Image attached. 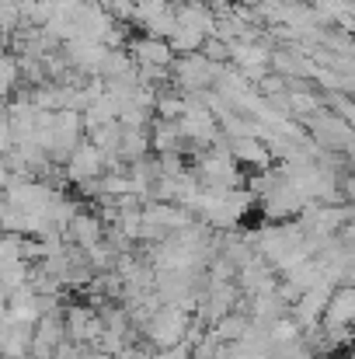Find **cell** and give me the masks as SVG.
Masks as SVG:
<instances>
[{
  "label": "cell",
  "mask_w": 355,
  "mask_h": 359,
  "mask_svg": "<svg viewBox=\"0 0 355 359\" xmlns=\"http://www.w3.org/2000/svg\"><path fill=\"white\" fill-rule=\"evenodd\" d=\"M28 346H32V325H11L0 359H28Z\"/></svg>",
  "instance_id": "cell-13"
},
{
  "label": "cell",
  "mask_w": 355,
  "mask_h": 359,
  "mask_svg": "<svg viewBox=\"0 0 355 359\" xmlns=\"http://www.w3.org/2000/svg\"><path fill=\"white\" fill-rule=\"evenodd\" d=\"M181 147H185V140H181L174 119H160L153 126V133H150V150H157V154H181Z\"/></svg>",
  "instance_id": "cell-11"
},
{
  "label": "cell",
  "mask_w": 355,
  "mask_h": 359,
  "mask_svg": "<svg viewBox=\"0 0 355 359\" xmlns=\"http://www.w3.org/2000/svg\"><path fill=\"white\" fill-rule=\"evenodd\" d=\"M192 175L199 178L202 189H237L244 182L240 164H237L234 157L227 150H209V147L199 150V164H195Z\"/></svg>",
  "instance_id": "cell-3"
},
{
  "label": "cell",
  "mask_w": 355,
  "mask_h": 359,
  "mask_svg": "<svg viewBox=\"0 0 355 359\" xmlns=\"http://www.w3.org/2000/svg\"><path fill=\"white\" fill-rule=\"evenodd\" d=\"M21 81V70H18V56L11 53H0V98H7Z\"/></svg>",
  "instance_id": "cell-16"
},
{
  "label": "cell",
  "mask_w": 355,
  "mask_h": 359,
  "mask_svg": "<svg viewBox=\"0 0 355 359\" xmlns=\"http://www.w3.org/2000/svg\"><path fill=\"white\" fill-rule=\"evenodd\" d=\"M39 4H56V0H39Z\"/></svg>",
  "instance_id": "cell-22"
},
{
  "label": "cell",
  "mask_w": 355,
  "mask_h": 359,
  "mask_svg": "<svg viewBox=\"0 0 355 359\" xmlns=\"http://www.w3.org/2000/svg\"><path fill=\"white\" fill-rule=\"evenodd\" d=\"M227 154L234 157L237 164H244V168H268L272 164V157H268V147L258 140V136H230V143H227Z\"/></svg>",
  "instance_id": "cell-8"
},
{
  "label": "cell",
  "mask_w": 355,
  "mask_h": 359,
  "mask_svg": "<svg viewBox=\"0 0 355 359\" xmlns=\"http://www.w3.org/2000/svg\"><path fill=\"white\" fill-rule=\"evenodd\" d=\"M118 136H122V122L112 119V122H102V126H95V129H88V140L102 150V154H116L118 147Z\"/></svg>",
  "instance_id": "cell-14"
},
{
  "label": "cell",
  "mask_w": 355,
  "mask_h": 359,
  "mask_svg": "<svg viewBox=\"0 0 355 359\" xmlns=\"http://www.w3.org/2000/svg\"><path fill=\"white\" fill-rule=\"evenodd\" d=\"M132 70H136V63H132L129 49H105V56H102V63H98V74H95V77L112 81V77L132 74Z\"/></svg>",
  "instance_id": "cell-12"
},
{
  "label": "cell",
  "mask_w": 355,
  "mask_h": 359,
  "mask_svg": "<svg viewBox=\"0 0 355 359\" xmlns=\"http://www.w3.org/2000/svg\"><path fill=\"white\" fill-rule=\"evenodd\" d=\"M171 7H174V21H178V25L199 28L202 35H209V32H213L216 14H213L202 0H178V4H171Z\"/></svg>",
  "instance_id": "cell-9"
},
{
  "label": "cell",
  "mask_w": 355,
  "mask_h": 359,
  "mask_svg": "<svg viewBox=\"0 0 355 359\" xmlns=\"http://www.w3.org/2000/svg\"><path fill=\"white\" fill-rule=\"evenodd\" d=\"M70 4H77V0H70Z\"/></svg>",
  "instance_id": "cell-23"
},
{
  "label": "cell",
  "mask_w": 355,
  "mask_h": 359,
  "mask_svg": "<svg viewBox=\"0 0 355 359\" xmlns=\"http://www.w3.org/2000/svg\"><path fill=\"white\" fill-rule=\"evenodd\" d=\"M199 53H202L206 60H213V63H227V42H220V39H213V35L202 39Z\"/></svg>",
  "instance_id": "cell-17"
},
{
  "label": "cell",
  "mask_w": 355,
  "mask_h": 359,
  "mask_svg": "<svg viewBox=\"0 0 355 359\" xmlns=\"http://www.w3.org/2000/svg\"><path fill=\"white\" fill-rule=\"evenodd\" d=\"M220 63L206 60L199 49L195 53H178L171 60V84L181 91V95H199L206 88H213V77H216Z\"/></svg>",
  "instance_id": "cell-1"
},
{
  "label": "cell",
  "mask_w": 355,
  "mask_h": 359,
  "mask_svg": "<svg viewBox=\"0 0 355 359\" xmlns=\"http://www.w3.org/2000/svg\"><path fill=\"white\" fill-rule=\"evenodd\" d=\"M342 359H349V356H342Z\"/></svg>",
  "instance_id": "cell-24"
},
{
  "label": "cell",
  "mask_w": 355,
  "mask_h": 359,
  "mask_svg": "<svg viewBox=\"0 0 355 359\" xmlns=\"http://www.w3.org/2000/svg\"><path fill=\"white\" fill-rule=\"evenodd\" d=\"M7 178H11V171L4 168V161H0V192H4V185H7Z\"/></svg>",
  "instance_id": "cell-21"
},
{
  "label": "cell",
  "mask_w": 355,
  "mask_h": 359,
  "mask_svg": "<svg viewBox=\"0 0 355 359\" xmlns=\"http://www.w3.org/2000/svg\"><path fill=\"white\" fill-rule=\"evenodd\" d=\"M303 126H307V136H310L321 150H328V154H349V150H352V122L338 119L335 112L317 109L314 116L303 119Z\"/></svg>",
  "instance_id": "cell-2"
},
{
  "label": "cell",
  "mask_w": 355,
  "mask_h": 359,
  "mask_svg": "<svg viewBox=\"0 0 355 359\" xmlns=\"http://www.w3.org/2000/svg\"><path fill=\"white\" fill-rule=\"evenodd\" d=\"M153 359H188V346L178 342V346H167V349H153Z\"/></svg>",
  "instance_id": "cell-19"
},
{
  "label": "cell",
  "mask_w": 355,
  "mask_h": 359,
  "mask_svg": "<svg viewBox=\"0 0 355 359\" xmlns=\"http://www.w3.org/2000/svg\"><path fill=\"white\" fill-rule=\"evenodd\" d=\"M14 147V140H11V126H7V116L0 119V154H7Z\"/></svg>",
  "instance_id": "cell-20"
},
{
  "label": "cell",
  "mask_w": 355,
  "mask_h": 359,
  "mask_svg": "<svg viewBox=\"0 0 355 359\" xmlns=\"http://www.w3.org/2000/svg\"><path fill=\"white\" fill-rule=\"evenodd\" d=\"M146 154H150V129H129V126H122L116 157H122L125 164H132V161H139Z\"/></svg>",
  "instance_id": "cell-10"
},
{
  "label": "cell",
  "mask_w": 355,
  "mask_h": 359,
  "mask_svg": "<svg viewBox=\"0 0 355 359\" xmlns=\"http://www.w3.org/2000/svg\"><path fill=\"white\" fill-rule=\"evenodd\" d=\"M129 56L136 67H171L174 53L167 46V39H153V35H139V39H129L125 42Z\"/></svg>",
  "instance_id": "cell-5"
},
{
  "label": "cell",
  "mask_w": 355,
  "mask_h": 359,
  "mask_svg": "<svg viewBox=\"0 0 355 359\" xmlns=\"http://www.w3.org/2000/svg\"><path fill=\"white\" fill-rule=\"evenodd\" d=\"M105 171V154L91 143V140H81L74 150H70V157L63 161V175H67V182H88V178H98Z\"/></svg>",
  "instance_id": "cell-4"
},
{
  "label": "cell",
  "mask_w": 355,
  "mask_h": 359,
  "mask_svg": "<svg viewBox=\"0 0 355 359\" xmlns=\"http://www.w3.org/2000/svg\"><path fill=\"white\" fill-rule=\"evenodd\" d=\"M188 359H216V342L213 339H202L188 349Z\"/></svg>",
  "instance_id": "cell-18"
},
{
  "label": "cell",
  "mask_w": 355,
  "mask_h": 359,
  "mask_svg": "<svg viewBox=\"0 0 355 359\" xmlns=\"http://www.w3.org/2000/svg\"><path fill=\"white\" fill-rule=\"evenodd\" d=\"M102 234H105V224L98 220V213L77 210V213L70 217L67 231H63V241H70V244H77L81 251H88V248H95V244L102 241Z\"/></svg>",
  "instance_id": "cell-6"
},
{
  "label": "cell",
  "mask_w": 355,
  "mask_h": 359,
  "mask_svg": "<svg viewBox=\"0 0 355 359\" xmlns=\"http://www.w3.org/2000/svg\"><path fill=\"white\" fill-rule=\"evenodd\" d=\"M355 318V290L352 286H335L328 297V307L321 314V328H338V325H352Z\"/></svg>",
  "instance_id": "cell-7"
},
{
  "label": "cell",
  "mask_w": 355,
  "mask_h": 359,
  "mask_svg": "<svg viewBox=\"0 0 355 359\" xmlns=\"http://www.w3.org/2000/svg\"><path fill=\"white\" fill-rule=\"evenodd\" d=\"M202 32L199 28H188V25H174V32L167 35V46H171V53L178 56V53H195L199 46H202Z\"/></svg>",
  "instance_id": "cell-15"
}]
</instances>
